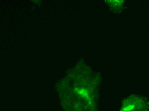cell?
I'll return each instance as SVG.
<instances>
[{
  "mask_svg": "<svg viewBox=\"0 0 149 111\" xmlns=\"http://www.w3.org/2000/svg\"><path fill=\"white\" fill-rule=\"evenodd\" d=\"M119 111H149V102L141 96L129 97L122 102Z\"/></svg>",
  "mask_w": 149,
  "mask_h": 111,
  "instance_id": "obj_1",
  "label": "cell"
}]
</instances>
